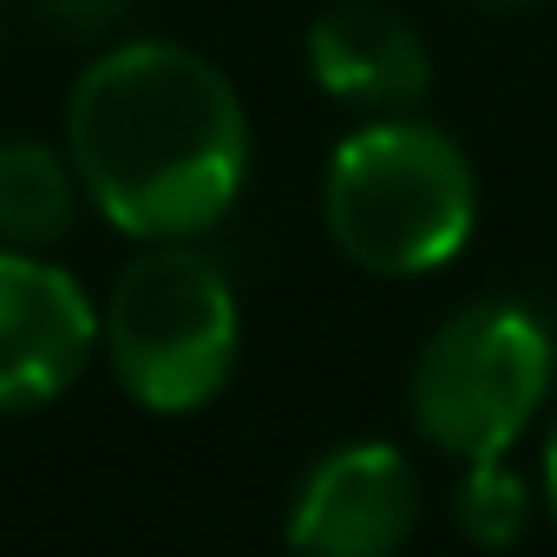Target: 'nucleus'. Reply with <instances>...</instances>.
Here are the masks:
<instances>
[{
  "instance_id": "1",
  "label": "nucleus",
  "mask_w": 557,
  "mask_h": 557,
  "mask_svg": "<svg viewBox=\"0 0 557 557\" xmlns=\"http://www.w3.org/2000/svg\"><path fill=\"white\" fill-rule=\"evenodd\" d=\"M79 197L132 243L210 236L249 184V112L230 73L184 40L106 47L66 99Z\"/></svg>"
},
{
  "instance_id": "2",
  "label": "nucleus",
  "mask_w": 557,
  "mask_h": 557,
  "mask_svg": "<svg viewBox=\"0 0 557 557\" xmlns=\"http://www.w3.org/2000/svg\"><path fill=\"white\" fill-rule=\"evenodd\" d=\"M322 223L355 269L381 283H413L472 243L479 171L446 125L420 112H381L329 151Z\"/></svg>"
},
{
  "instance_id": "3",
  "label": "nucleus",
  "mask_w": 557,
  "mask_h": 557,
  "mask_svg": "<svg viewBox=\"0 0 557 557\" xmlns=\"http://www.w3.org/2000/svg\"><path fill=\"white\" fill-rule=\"evenodd\" d=\"M99 348L119 381V394L158 420L203 413L243 348V309L236 289L197 236L184 243H145L99 309Z\"/></svg>"
},
{
  "instance_id": "4",
  "label": "nucleus",
  "mask_w": 557,
  "mask_h": 557,
  "mask_svg": "<svg viewBox=\"0 0 557 557\" xmlns=\"http://www.w3.org/2000/svg\"><path fill=\"white\" fill-rule=\"evenodd\" d=\"M557 387V342L550 329L505 296L453 309L407 374V420L446 459H492L511 453Z\"/></svg>"
},
{
  "instance_id": "5",
  "label": "nucleus",
  "mask_w": 557,
  "mask_h": 557,
  "mask_svg": "<svg viewBox=\"0 0 557 557\" xmlns=\"http://www.w3.org/2000/svg\"><path fill=\"white\" fill-rule=\"evenodd\" d=\"M99 355V302L47 249L0 243V413H40Z\"/></svg>"
},
{
  "instance_id": "6",
  "label": "nucleus",
  "mask_w": 557,
  "mask_h": 557,
  "mask_svg": "<svg viewBox=\"0 0 557 557\" xmlns=\"http://www.w3.org/2000/svg\"><path fill=\"white\" fill-rule=\"evenodd\" d=\"M420 466L387 440L329 446L289 492L283 537L315 557H394L420 531Z\"/></svg>"
},
{
  "instance_id": "7",
  "label": "nucleus",
  "mask_w": 557,
  "mask_h": 557,
  "mask_svg": "<svg viewBox=\"0 0 557 557\" xmlns=\"http://www.w3.org/2000/svg\"><path fill=\"white\" fill-rule=\"evenodd\" d=\"M302 60H309V79L335 106H355L361 119L420 112L433 86V53L420 27L400 8H387V0H342V8H329L309 27Z\"/></svg>"
},
{
  "instance_id": "8",
  "label": "nucleus",
  "mask_w": 557,
  "mask_h": 557,
  "mask_svg": "<svg viewBox=\"0 0 557 557\" xmlns=\"http://www.w3.org/2000/svg\"><path fill=\"white\" fill-rule=\"evenodd\" d=\"M79 216V177L66 145H47L34 132L0 138V243L14 249H53Z\"/></svg>"
},
{
  "instance_id": "9",
  "label": "nucleus",
  "mask_w": 557,
  "mask_h": 557,
  "mask_svg": "<svg viewBox=\"0 0 557 557\" xmlns=\"http://www.w3.org/2000/svg\"><path fill=\"white\" fill-rule=\"evenodd\" d=\"M537 505H544L537 485L505 453L459 466V485H453V524H459V537H472L485 550H511V544H524Z\"/></svg>"
},
{
  "instance_id": "10",
  "label": "nucleus",
  "mask_w": 557,
  "mask_h": 557,
  "mask_svg": "<svg viewBox=\"0 0 557 557\" xmlns=\"http://www.w3.org/2000/svg\"><path fill=\"white\" fill-rule=\"evenodd\" d=\"M34 8H40L47 21H60L66 34H106V27L125 21L132 0H34Z\"/></svg>"
},
{
  "instance_id": "11",
  "label": "nucleus",
  "mask_w": 557,
  "mask_h": 557,
  "mask_svg": "<svg viewBox=\"0 0 557 557\" xmlns=\"http://www.w3.org/2000/svg\"><path fill=\"white\" fill-rule=\"evenodd\" d=\"M537 498L557 524V420H550V440H544V459H537Z\"/></svg>"
},
{
  "instance_id": "12",
  "label": "nucleus",
  "mask_w": 557,
  "mask_h": 557,
  "mask_svg": "<svg viewBox=\"0 0 557 557\" xmlns=\"http://www.w3.org/2000/svg\"><path fill=\"white\" fill-rule=\"evenodd\" d=\"M472 8H492V14H518V8H544V0H472Z\"/></svg>"
}]
</instances>
